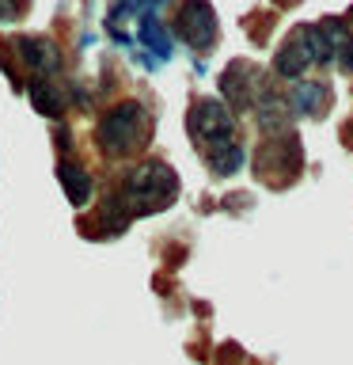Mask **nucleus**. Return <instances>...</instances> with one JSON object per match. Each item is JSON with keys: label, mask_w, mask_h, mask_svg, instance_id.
Returning <instances> with one entry per match:
<instances>
[{"label": "nucleus", "mask_w": 353, "mask_h": 365, "mask_svg": "<svg viewBox=\"0 0 353 365\" xmlns=\"http://www.w3.org/2000/svg\"><path fill=\"white\" fill-rule=\"evenodd\" d=\"M175 194H179L175 171H171L167 164H159V160H148V164L137 168L133 175L125 179V187L107 202V213H114L110 221H118V225L125 228V221H130V217L164 210V205L175 202Z\"/></svg>", "instance_id": "nucleus-1"}, {"label": "nucleus", "mask_w": 353, "mask_h": 365, "mask_svg": "<svg viewBox=\"0 0 353 365\" xmlns=\"http://www.w3.org/2000/svg\"><path fill=\"white\" fill-rule=\"evenodd\" d=\"M148 110L141 107V103H133V99H125L118 103V107H110L107 114L99 118V148L107 156H125V153H133L137 145H144V137H148Z\"/></svg>", "instance_id": "nucleus-2"}, {"label": "nucleus", "mask_w": 353, "mask_h": 365, "mask_svg": "<svg viewBox=\"0 0 353 365\" xmlns=\"http://www.w3.org/2000/svg\"><path fill=\"white\" fill-rule=\"evenodd\" d=\"M330 57H334V38L323 31V23H315V27H300L293 34L289 46L278 53L273 68H278L281 76H300L304 68H312L315 61L327 65Z\"/></svg>", "instance_id": "nucleus-3"}, {"label": "nucleus", "mask_w": 353, "mask_h": 365, "mask_svg": "<svg viewBox=\"0 0 353 365\" xmlns=\"http://www.w3.org/2000/svg\"><path fill=\"white\" fill-rule=\"evenodd\" d=\"M232 130H236L232 110H228L221 99H201L198 107L190 110V133L198 145H205V153H209V148H221V145H232Z\"/></svg>", "instance_id": "nucleus-4"}, {"label": "nucleus", "mask_w": 353, "mask_h": 365, "mask_svg": "<svg viewBox=\"0 0 353 365\" xmlns=\"http://www.w3.org/2000/svg\"><path fill=\"white\" fill-rule=\"evenodd\" d=\"M179 34L194 46V50H209V46L216 42V16H213L209 0H182Z\"/></svg>", "instance_id": "nucleus-5"}, {"label": "nucleus", "mask_w": 353, "mask_h": 365, "mask_svg": "<svg viewBox=\"0 0 353 365\" xmlns=\"http://www.w3.org/2000/svg\"><path fill=\"white\" fill-rule=\"evenodd\" d=\"M16 50H19V57H23V61H27L42 80H50L57 68H61V50H57V46L46 38V34H19V38H16Z\"/></svg>", "instance_id": "nucleus-6"}, {"label": "nucleus", "mask_w": 353, "mask_h": 365, "mask_svg": "<svg viewBox=\"0 0 353 365\" xmlns=\"http://www.w3.org/2000/svg\"><path fill=\"white\" fill-rule=\"evenodd\" d=\"M221 88H224V96L232 99L236 107H247V103L255 99V68L243 65V61H236V65L224 73Z\"/></svg>", "instance_id": "nucleus-7"}, {"label": "nucleus", "mask_w": 353, "mask_h": 365, "mask_svg": "<svg viewBox=\"0 0 353 365\" xmlns=\"http://www.w3.org/2000/svg\"><path fill=\"white\" fill-rule=\"evenodd\" d=\"M289 103H293V110L307 114V118H319V114H327V88L312 84V80H300V84H293Z\"/></svg>", "instance_id": "nucleus-8"}, {"label": "nucleus", "mask_w": 353, "mask_h": 365, "mask_svg": "<svg viewBox=\"0 0 353 365\" xmlns=\"http://www.w3.org/2000/svg\"><path fill=\"white\" fill-rule=\"evenodd\" d=\"M57 179H61V187H65L73 205H84L91 198V175L80 164H73V160H61V164H57Z\"/></svg>", "instance_id": "nucleus-9"}, {"label": "nucleus", "mask_w": 353, "mask_h": 365, "mask_svg": "<svg viewBox=\"0 0 353 365\" xmlns=\"http://www.w3.org/2000/svg\"><path fill=\"white\" fill-rule=\"evenodd\" d=\"M31 103H34V110H42V114H50V118H57V114H61V96H57V88L50 84V80H42V76H34L31 80Z\"/></svg>", "instance_id": "nucleus-10"}, {"label": "nucleus", "mask_w": 353, "mask_h": 365, "mask_svg": "<svg viewBox=\"0 0 353 365\" xmlns=\"http://www.w3.org/2000/svg\"><path fill=\"white\" fill-rule=\"evenodd\" d=\"M239 164H243V148H239L236 141L221 145V148H209V168L216 171V175H232V171H239Z\"/></svg>", "instance_id": "nucleus-11"}, {"label": "nucleus", "mask_w": 353, "mask_h": 365, "mask_svg": "<svg viewBox=\"0 0 353 365\" xmlns=\"http://www.w3.org/2000/svg\"><path fill=\"white\" fill-rule=\"evenodd\" d=\"M141 38H144V46H152V50H156V57H171V42H167V34H164V27H159L156 16H144Z\"/></svg>", "instance_id": "nucleus-12"}, {"label": "nucleus", "mask_w": 353, "mask_h": 365, "mask_svg": "<svg viewBox=\"0 0 353 365\" xmlns=\"http://www.w3.org/2000/svg\"><path fill=\"white\" fill-rule=\"evenodd\" d=\"M27 8V0H0V19H16Z\"/></svg>", "instance_id": "nucleus-13"}, {"label": "nucleus", "mask_w": 353, "mask_h": 365, "mask_svg": "<svg viewBox=\"0 0 353 365\" xmlns=\"http://www.w3.org/2000/svg\"><path fill=\"white\" fill-rule=\"evenodd\" d=\"M338 57H342V65H346V73H353V42H349V38L342 42V53H338Z\"/></svg>", "instance_id": "nucleus-14"}]
</instances>
